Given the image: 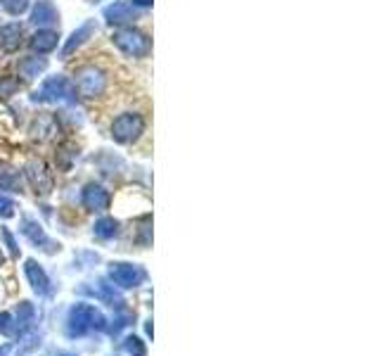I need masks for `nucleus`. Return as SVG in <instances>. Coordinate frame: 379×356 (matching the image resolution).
<instances>
[{
  "label": "nucleus",
  "mask_w": 379,
  "mask_h": 356,
  "mask_svg": "<svg viewBox=\"0 0 379 356\" xmlns=\"http://www.w3.org/2000/svg\"><path fill=\"white\" fill-rule=\"evenodd\" d=\"M26 176L31 178L33 188H38V190H41V183H43V188L50 185V176H48V171H45L43 164H36V162L29 164V167H26Z\"/></svg>",
  "instance_id": "nucleus-11"
},
{
  "label": "nucleus",
  "mask_w": 379,
  "mask_h": 356,
  "mask_svg": "<svg viewBox=\"0 0 379 356\" xmlns=\"http://www.w3.org/2000/svg\"><path fill=\"white\" fill-rule=\"evenodd\" d=\"M0 5H3V10L8 15H21V12H26V8H29V0H0Z\"/></svg>",
  "instance_id": "nucleus-13"
},
{
  "label": "nucleus",
  "mask_w": 379,
  "mask_h": 356,
  "mask_svg": "<svg viewBox=\"0 0 379 356\" xmlns=\"http://www.w3.org/2000/svg\"><path fill=\"white\" fill-rule=\"evenodd\" d=\"M0 212H3L5 217H8V214H12V202H8V200H3V197H0Z\"/></svg>",
  "instance_id": "nucleus-16"
},
{
  "label": "nucleus",
  "mask_w": 379,
  "mask_h": 356,
  "mask_svg": "<svg viewBox=\"0 0 379 356\" xmlns=\"http://www.w3.org/2000/svg\"><path fill=\"white\" fill-rule=\"evenodd\" d=\"M21 36H24L21 24H15L12 22V24L0 26V50H3V53H15L21 45Z\"/></svg>",
  "instance_id": "nucleus-9"
},
{
  "label": "nucleus",
  "mask_w": 379,
  "mask_h": 356,
  "mask_svg": "<svg viewBox=\"0 0 379 356\" xmlns=\"http://www.w3.org/2000/svg\"><path fill=\"white\" fill-rule=\"evenodd\" d=\"M107 202H109V197H107V193L100 188V185H88V190H86V205L88 207L103 209V207H107Z\"/></svg>",
  "instance_id": "nucleus-12"
},
{
  "label": "nucleus",
  "mask_w": 379,
  "mask_h": 356,
  "mask_svg": "<svg viewBox=\"0 0 379 356\" xmlns=\"http://www.w3.org/2000/svg\"><path fill=\"white\" fill-rule=\"evenodd\" d=\"M145 133V117L138 112H123L112 121V138L116 143H133Z\"/></svg>",
  "instance_id": "nucleus-2"
},
{
  "label": "nucleus",
  "mask_w": 379,
  "mask_h": 356,
  "mask_svg": "<svg viewBox=\"0 0 379 356\" xmlns=\"http://www.w3.org/2000/svg\"><path fill=\"white\" fill-rule=\"evenodd\" d=\"M45 69H48V60L45 58L31 55V58L19 60V76L26 78V81H31V78H36L38 74H43Z\"/></svg>",
  "instance_id": "nucleus-10"
},
{
  "label": "nucleus",
  "mask_w": 379,
  "mask_h": 356,
  "mask_svg": "<svg viewBox=\"0 0 379 356\" xmlns=\"http://www.w3.org/2000/svg\"><path fill=\"white\" fill-rule=\"evenodd\" d=\"M112 43H114L123 55H128V58H147L150 50H152L150 38H147L143 31L133 29V26H126V29L114 31Z\"/></svg>",
  "instance_id": "nucleus-1"
},
{
  "label": "nucleus",
  "mask_w": 379,
  "mask_h": 356,
  "mask_svg": "<svg viewBox=\"0 0 379 356\" xmlns=\"http://www.w3.org/2000/svg\"><path fill=\"white\" fill-rule=\"evenodd\" d=\"M107 88V76L98 67H83L78 69L76 78H73V90L83 98H98Z\"/></svg>",
  "instance_id": "nucleus-4"
},
{
  "label": "nucleus",
  "mask_w": 379,
  "mask_h": 356,
  "mask_svg": "<svg viewBox=\"0 0 379 356\" xmlns=\"http://www.w3.org/2000/svg\"><path fill=\"white\" fill-rule=\"evenodd\" d=\"M76 95L73 83L64 76H50L43 81V86L33 93V100L38 103H69Z\"/></svg>",
  "instance_id": "nucleus-3"
},
{
  "label": "nucleus",
  "mask_w": 379,
  "mask_h": 356,
  "mask_svg": "<svg viewBox=\"0 0 379 356\" xmlns=\"http://www.w3.org/2000/svg\"><path fill=\"white\" fill-rule=\"evenodd\" d=\"M58 43H60V33L58 31H53V29H41V31H36L31 36V41H29V48L33 50V53H53L55 48H58Z\"/></svg>",
  "instance_id": "nucleus-7"
},
{
  "label": "nucleus",
  "mask_w": 379,
  "mask_h": 356,
  "mask_svg": "<svg viewBox=\"0 0 379 356\" xmlns=\"http://www.w3.org/2000/svg\"><path fill=\"white\" fill-rule=\"evenodd\" d=\"M17 88H19V83H17L15 78H3V81H0V95H3V98H10V95H15Z\"/></svg>",
  "instance_id": "nucleus-14"
},
{
  "label": "nucleus",
  "mask_w": 379,
  "mask_h": 356,
  "mask_svg": "<svg viewBox=\"0 0 379 356\" xmlns=\"http://www.w3.org/2000/svg\"><path fill=\"white\" fill-rule=\"evenodd\" d=\"M95 31H98V24H95V19H88V22H83V24L78 26V29L71 33V38H69V41H67L64 50H62V55H64V58H69V55L73 53V50H76V48H81V45L86 43L88 38L93 36Z\"/></svg>",
  "instance_id": "nucleus-8"
},
{
  "label": "nucleus",
  "mask_w": 379,
  "mask_h": 356,
  "mask_svg": "<svg viewBox=\"0 0 379 356\" xmlns=\"http://www.w3.org/2000/svg\"><path fill=\"white\" fill-rule=\"evenodd\" d=\"M105 19L109 22L112 26H123L128 22L135 19V5L126 3V0H116L109 8L105 10Z\"/></svg>",
  "instance_id": "nucleus-5"
},
{
  "label": "nucleus",
  "mask_w": 379,
  "mask_h": 356,
  "mask_svg": "<svg viewBox=\"0 0 379 356\" xmlns=\"http://www.w3.org/2000/svg\"><path fill=\"white\" fill-rule=\"evenodd\" d=\"M17 183V173L10 171V169H3L0 171V188H8V185H15Z\"/></svg>",
  "instance_id": "nucleus-15"
},
{
  "label": "nucleus",
  "mask_w": 379,
  "mask_h": 356,
  "mask_svg": "<svg viewBox=\"0 0 379 356\" xmlns=\"http://www.w3.org/2000/svg\"><path fill=\"white\" fill-rule=\"evenodd\" d=\"M60 19V12H58V8H55L50 0H38L36 5H33V10H31V22L36 26H50V24H55V22Z\"/></svg>",
  "instance_id": "nucleus-6"
}]
</instances>
